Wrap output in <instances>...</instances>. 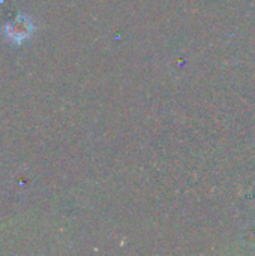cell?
<instances>
[{
	"label": "cell",
	"instance_id": "obj_1",
	"mask_svg": "<svg viewBox=\"0 0 255 256\" xmlns=\"http://www.w3.org/2000/svg\"><path fill=\"white\" fill-rule=\"evenodd\" d=\"M35 32L33 21L26 15H18L15 20L9 21L2 27V33L8 40H11L15 45H20L26 42Z\"/></svg>",
	"mask_w": 255,
	"mask_h": 256
}]
</instances>
